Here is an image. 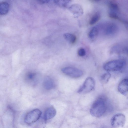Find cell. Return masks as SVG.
<instances>
[{
    "label": "cell",
    "mask_w": 128,
    "mask_h": 128,
    "mask_svg": "<svg viewBox=\"0 0 128 128\" xmlns=\"http://www.w3.org/2000/svg\"><path fill=\"white\" fill-rule=\"evenodd\" d=\"M102 32L106 36H112L116 34L118 31L117 26L115 24L110 23L106 24L102 28Z\"/></svg>",
    "instance_id": "7"
},
{
    "label": "cell",
    "mask_w": 128,
    "mask_h": 128,
    "mask_svg": "<svg viewBox=\"0 0 128 128\" xmlns=\"http://www.w3.org/2000/svg\"><path fill=\"white\" fill-rule=\"evenodd\" d=\"M10 9V5L8 3L6 2L0 3V15H4L7 14Z\"/></svg>",
    "instance_id": "11"
},
{
    "label": "cell",
    "mask_w": 128,
    "mask_h": 128,
    "mask_svg": "<svg viewBox=\"0 0 128 128\" xmlns=\"http://www.w3.org/2000/svg\"><path fill=\"white\" fill-rule=\"evenodd\" d=\"M70 10L72 12L76 14H82V8L78 5L72 6L70 7Z\"/></svg>",
    "instance_id": "15"
},
{
    "label": "cell",
    "mask_w": 128,
    "mask_h": 128,
    "mask_svg": "<svg viewBox=\"0 0 128 128\" xmlns=\"http://www.w3.org/2000/svg\"><path fill=\"white\" fill-rule=\"evenodd\" d=\"M40 2L42 4H46L52 2H55V0H37Z\"/></svg>",
    "instance_id": "22"
},
{
    "label": "cell",
    "mask_w": 128,
    "mask_h": 128,
    "mask_svg": "<svg viewBox=\"0 0 128 128\" xmlns=\"http://www.w3.org/2000/svg\"><path fill=\"white\" fill-rule=\"evenodd\" d=\"M109 7L110 10L119 12V8L118 6V4L115 3L111 2L109 4Z\"/></svg>",
    "instance_id": "20"
},
{
    "label": "cell",
    "mask_w": 128,
    "mask_h": 128,
    "mask_svg": "<svg viewBox=\"0 0 128 128\" xmlns=\"http://www.w3.org/2000/svg\"><path fill=\"white\" fill-rule=\"evenodd\" d=\"M27 78L28 80L31 82L32 84H34L36 81V74L33 72H30L28 73L27 76Z\"/></svg>",
    "instance_id": "17"
},
{
    "label": "cell",
    "mask_w": 128,
    "mask_h": 128,
    "mask_svg": "<svg viewBox=\"0 0 128 128\" xmlns=\"http://www.w3.org/2000/svg\"><path fill=\"white\" fill-rule=\"evenodd\" d=\"M100 14L98 13H96L94 14L90 19L89 22V24L90 25H92L97 22L100 20Z\"/></svg>",
    "instance_id": "16"
},
{
    "label": "cell",
    "mask_w": 128,
    "mask_h": 128,
    "mask_svg": "<svg viewBox=\"0 0 128 128\" xmlns=\"http://www.w3.org/2000/svg\"><path fill=\"white\" fill-rule=\"evenodd\" d=\"M99 32V29L97 28H93L89 32L88 36L90 38L93 39L97 36Z\"/></svg>",
    "instance_id": "14"
},
{
    "label": "cell",
    "mask_w": 128,
    "mask_h": 128,
    "mask_svg": "<svg viewBox=\"0 0 128 128\" xmlns=\"http://www.w3.org/2000/svg\"><path fill=\"white\" fill-rule=\"evenodd\" d=\"M56 111L53 107L47 108L45 112L44 118L46 120L51 119L54 118L56 114Z\"/></svg>",
    "instance_id": "10"
},
{
    "label": "cell",
    "mask_w": 128,
    "mask_h": 128,
    "mask_svg": "<svg viewBox=\"0 0 128 128\" xmlns=\"http://www.w3.org/2000/svg\"><path fill=\"white\" fill-rule=\"evenodd\" d=\"M42 114V112L38 109H35L28 112L26 116L24 122L28 124H33L37 121Z\"/></svg>",
    "instance_id": "4"
},
{
    "label": "cell",
    "mask_w": 128,
    "mask_h": 128,
    "mask_svg": "<svg viewBox=\"0 0 128 128\" xmlns=\"http://www.w3.org/2000/svg\"><path fill=\"white\" fill-rule=\"evenodd\" d=\"M116 11L111 10H110L109 12V16L110 18H111L117 19H118V12Z\"/></svg>",
    "instance_id": "19"
},
{
    "label": "cell",
    "mask_w": 128,
    "mask_h": 128,
    "mask_svg": "<svg viewBox=\"0 0 128 128\" xmlns=\"http://www.w3.org/2000/svg\"><path fill=\"white\" fill-rule=\"evenodd\" d=\"M111 76V74L107 72L104 74L101 77L102 82L103 83L106 84L108 82Z\"/></svg>",
    "instance_id": "18"
},
{
    "label": "cell",
    "mask_w": 128,
    "mask_h": 128,
    "mask_svg": "<svg viewBox=\"0 0 128 128\" xmlns=\"http://www.w3.org/2000/svg\"><path fill=\"white\" fill-rule=\"evenodd\" d=\"M64 39L69 42L73 44L76 40V37L74 35L70 33L65 34L64 35Z\"/></svg>",
    "instance_id": "12"
},
{
    "label": "cell",
    "mask_w": 128,
    "mask_h": 128,
    "mask_svg": "<svg viewBox=\"0 0 128 128\" xmlns=\"http://www.w3.org/2000/svg\"><path fill=\"white\" fill-rule=\"evenodd\" d=\"M119 92L125 96H128V80L124 79L119 84L118 88Z\"/></svg>",
    "instance_id": "8"
},
{
    "label": "cell",
    "mask_w": 128,
    "mask_h": 128,
    "mask_svg": "<svg viewBox=\"0 0 128 128\" xmlns=\"http://www.w3.org/2000/svg\"><path fill=\"white\" fill-rule=\"evenodd\" d=\"M71 2L70 0H55V2L62 8L67 7Z\"/></svg>",
    "instance_id": "13"
},
{
    "label": "cell",
    "mask_w": 128,
    "mask_h": 128,
    "mask_svg": "<svg viewBox=\"0 0 128 128\" xmlns=\"http://www.w3.org/2000/svg\"><path fill=\"white\" fill-rule=\"evenodd\" d=\"M43 84L44 88L48 90L53 89L55 86L54 81L49 76H47L45 78L43 81Z\"/></svg>",
    "instance_id": "9"
},
{
    "label": "cell",
    "mask_w": 128,
    "mask_h": 128,
    "mask_svg": "<svg viewBox=\"0 0 128 128\" xmlns=\"http://www.w3.org/2000/svg\"><path fill=\"white\" fill-rule=\"evenodd\" d=\"M78 56H85L86 54V51L84 48H80L78 50Z\"/></svg>",
    "instance_id": "21"
},
{
    "label": "cell",
    "mask_w": 128,
    "mask_h": 128,
    "mask_svg": "<svg viewBox=\"0 0 128 128\" xmlns=\"http://www.w3.org/2000/svg\"><path fill=\"white\" fill-rule=\"evenodd\" d=\"M93 1H97L100 0H91Z\"/></svg>",
    "instance_id": "23"
},
{
    "label": "cell",
    "mask_w": 128,
    "mask_h": 128,
    "mask_svg": "<svg viewBox=\"0 0 128 128\" xmlns=\"http://www.w3.org/2000/svg\"><path fill=\"white\" fill-rule=\"evenodd\" d=\"M107 106L105 100L100 98L96 100L90 110V113L93 116L99 118L102 116L106 112Z\"/></svg>",
    "instance_id": "1"
},
{
    "label": "cell",
    "mask_w": 128,
    "mask_h": 128,
    "mask_svg": "<svg viewBox=\"0 0 128 128\" xmlns=\"http://www.w3.org/2000/svg\"><path fill=\"white\" fill-rule=\"evenodd\" d=\"M62 70L65 74L74 78H80L83 74V72L82 70L74 67H65L62 68Z\"/></svg>",
    "instance_id": "6"
},
{
    "label": "cell",
    "mask_w": 128,
    "mask_h": 128,
    "mask_svg": "<svg viewBox=\"0 0 128 128\" xmlns=\"http://www.w3.org/2000/svg\"><path fill=\"white\" fill-rule=\"evenodd\" d=\"M126 62L123 60H118L111 61L106 63L104 68L108 71H117L121 70L125 65Z\"/></svg>",
    "instance_id": "2"
},
{
    "label": "cell",
    "mask_w": 128,
    "mask_h": 128,
    "mask_svg": "<svg viewBox=\"0 0 128 128\" xmlns=\"http://www.w3.org/2000/svg\"><path fill=\"white\" fill-rule=\"evenodd\" d=\"M126 120L125 116L123 114H118L114 116L112 118L111 124L113 128L122 127L125 124Z\"/></svg>",
    "instance_id": "5"
},
{
    "label": "cell",
    "mask_w": 128,
    "mask_h": 128,
    "mask_svg": "<svg viewBox=\"0 0 128 128\" xmlns=\"http://www.w3.org/2000/svg\"><path fill=\"white\" fill-rule=\"evenodd\" d=\"M95 86V82L94 79L92 77L87 78L84 82L82 86L78 91V92L80 94L88 93L92 91Z\"/></svg>",
    "instance_id": "3"
}]
</instances>
